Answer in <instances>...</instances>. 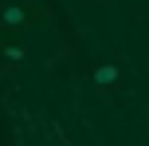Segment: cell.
<instances>
[{"instance_id":"6da1fadb","label":"cell","mask_w":149,"mask_h":146,"mask_svg":"<svg viewBox=\"0 0 149 146\" xmlns=\"http://www.w3.org/2000/svg\"><path fill=\"white\" fill-rule=\"evenodd\" d=\"M31 24V12L24 4H4L0 8V32H4V36H16V32H24Z\"/></svg>"},{"instance_id":"7a4b0ae2","label":"cell","mask_w":149,"mask_h":146,"mask_svg":"<svg viewBox=\"0 0 149 146\" xmlns=\"http://www.w3.org/2000/svg\"><path fill=\"white\" fill-rule=\"evenodd\" d=\"M118 79H122V67H118V63H98L94 75H90V83H94L98 91H114Z\"/></svg>"},{"instance_id":"3957f363","label":"cell","mask_w":149,"mask_h":146,"mask_svg":"<svg viewBox=\"0 0 149 146\" xmlns=\"http://www.w3.org/2000/svg\"><path fill=\"white\" fill-rule=\"evenodd\" d=\"M0 55H4L8 63H24L28 59V51H24L20 44H12V39H0Z\"/></svg>"}]
</instances>
